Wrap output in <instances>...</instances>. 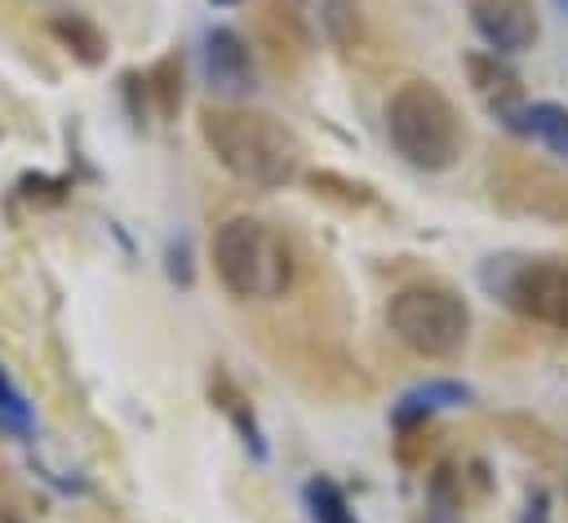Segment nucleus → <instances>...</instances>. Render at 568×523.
<instances>
[{"instance_id":"obj_1","label":"nucleus","mask_w":568,"mask_h":523,"mask_svg":"<svg viewBox=\"0 0 568 523\" xmlns=\"http://www.w3.org/2000/svg\"><path fill=\"white\" fill-rule=\"evenodd\" d=\"M200 137L209 155L244 186L275 191L288 186L302 168V142L288 124H280L266 111L248 106H204L200 111Z\"/></svg>"},{"instance_id":"obj_2","label":"nucleus","mask_w":568,"mask_h":523,"mask_svg":"<svg viewBox=\"0 0 568 523\" xmlns=\"http://www.w3.org/2000/svg\"><path fill=\"white\" fill-rule=\"evenodd\" d=\"M213 275L240 301H271L293 288L297 266L275 226L240 213L213 230Z\"/></svg>"},{"instance_id":"obj_3","label":"nucleus","mask_w":568,"mask_h":523,"mask_svg":"<svg viewBox=\"0 0 568 523\" xmlns=\"http://www.w3.org/2000/svg\"><path fill=\"white\" fill-rule=\"evenodd\" d=\"M386 137L395 155L422 173H444L462 155V115L430 80H404L386 98Z\"/></svg>"},{"instance_id":"obj_4","label":"nucleus","mask_w":568,"mask_h":523,"mask_svg":"<svg viewBox=\"0 0 568 523\" xmlns=\"http://www.w3.org/2000/svg\"><path fill=\"white\" fill-rule=\"evenodd\" d=\"M386 328L422 359H453L470 332V306L448 284H408L386 301Z\"/></svg>"},{"instance_id":"obj_5","label":"nucleus","mask_w":568,"mask_h":523,"mask_svg":"<svg viewBox=\"0 0 568 523\" xmlns=\"http://www.w3.org/2000/svg\"><path fill=\"white\" fill-rule=\"evenodd\" d=\"M479 284L515 315L568 332V262L559 257H488Z\"/></svg>"},{"instance_id":"obj_6","label":"nucleus","mask_w":568,"mask_h":523,"mask_svg":"<svg viewBox=\"0 0 568 523\" xmlns=\"http://www.w3.org/2000/svg\"><path fill=\"white\" fill-rule=\"evenodd\" d=\"M493 199L510 213H528V217H546V222H568V177L555 173L550 164L524 160V155H506L493 164L488 173Z\"/></svg>"},{"instance_id":"obj_7","label":"nucleus","mask_w":568,"mask_h":523,"mask_svg":"<svg viewBox=\"0 0 568 523\" xmlns=\"http://www.w3.org/2000/svg\"><path fill=\"white\" fill-rule=\"evenodd\" d=\"M466 13H470V27L479 31V40L501 58L532 49L541 35L532 0H466Z\"/></svg>"},{"instance_id":"obj_8","label":"nucleus","mask_w":568,"mask_h":523,"mask_svg":"<svg viewBox=\"0 0 568 523\" xmlns=\"http://www.w3.org/2000/svg\"><path fill=\"white\" fill-rule=\"evenodd\" d=\"M204 75H209V89L226 93V98H240L257 84L253 49L235 27H209L204 31Z\"/></svg>"},{"instance_id":"obj_9","label":"nucleus","mask_w":568,"mask_h":523,"mask_svg":"<svg viewBox=\"0 0 568 523\" xmlns=\"http://www.w3.org/2000/svg\"><path fill=\"white\" fill-rule=\"evenodd\" d=\"M466 62V75H470V89H475V98L497 115V120H506L510 111H519L524 106V84H519V75H515V66L501 58V53H466L462 58Z\"/></svg>"},{"instance_id":"obj_10","label":"nucleus","mask_w":568,"mask_h":523,"mask_svg":"<svg viewBox=\"0 0 568 523\" xmlns=\"http://www.w3.org/2000/svg\"><path fill=\"white\" fill-rule=\"evenodd\" d=\"M462 403H470V386H462V381H453V377H435V381H422V386H413L408 394H399V403L390 408V425L408 434V430L426 425L435 412L462 408Z\"/></svg>"},{"instance_id":"obj_11","label":"nucleus","mask_w":568,"mask_h":523,"mask_svg":"<svg viewBox=\"0 0 568 523\" xmlns=\"http://www.w3.org/2000/svg\"><path fill=\"white\" fill-rule=\"evenodd\" d=\"M510 133L546 146L555 160H568V106L559 102H524L519 111H510L501 120Z\"/></svg>"},{"instance_id":"obj_12","label":"nucleus","mask_w":568,"mask_h":523,"mask_svg":"<svg viewBox=\"0 0 568 523\" xmlns=\"http://www.w3.org/2000/svg\"><path fill=\"white\" fill-rule=\"evenodd\" d=\"M49 31H53V40H58L75 62H84V66H98V62L106 58V35H102V27H98L93 18H84V13H53V18H49Z\"/></svg>"},{"instance_id":"obj_13","label":"nucleus","mask_w":568,"mask_h":523,"mask_svg":"<svg viewBox=\"0 0 568 523\" xmlns=\"http://www.w3.org/2000/svg\"><path fill=\"white\" fill-rule=\"evenodd\" d=\"M142 89H146V98L155 102V111L169 120V115H178V106H182V53H164L146 75H142Z\"/></svg>"},{"instance_id":"obj_14","label":"nucleus","mask_w":568,"mask_h":523,"mask_svg":"<svg viewBox=\"0 0 568 523\" xmlns=\"http://www.w3.org/2000/svg\"><path fill=\"white\" fill-rule=\"evenodd\" d=\"M320 22H324V35L351 53L359 40H364V18H359V0H320Z\"/></svg>"},{"instance_id":"obj_15","label":"nucleus","mask_w":568,"mask_h":523,"mask_svg":"<svg viewBox=\"0 0 568 523\" xmlns=\"http://www.w3.org/2000/svg\"><path fill=\"white\" fill-rule=\"evenodd\" d=\"M302 496H306L311 523H359L355 510H351V501H346V492H342L333 479H324V474H315Z\"/></svg>"},{"instance_id":"obj_16","label":"nucleus","mask_w":568,"mask_h":523,"mask_svg":"<svg viewBox=\"0 0 568 523\" xmlns=\"http://www.w3.org/2000/svg\"><path fill=\"white\" fill-rule=\"evenodd\" d=\"M0 421L4 425H13V430H31V408H27V399L18 394V386L4 377V368H0Z\"/></svg>"},{"instance_id":"obj_17","label":"nucleus","mask_w":568,"mask_h":523,"mask_svg":"<svg viewBox=\"0 0 568 523\" xmlns=\"http://www.w3.org/2000/svg\"><path fill=\"white\" fill-rule=\"evenodd\" d=\"M519 523H546V492L541 488L528 492V505H524V519Z\"/></svg>"},{"instance_id":"obj_18","label":"nucleus","mask_w":568,"mask_h":523,"mask_svg":"<svg viewBox=\"0 0 568 523\" xmlns=\"http://www.w3.org/2000/svg\"><path fill=\"white\" fill-rule=\"evenodd\" d=\"M169 257H173V266H169V270H173V279H182V284H186V279H191V266H186V244H178Z\"/></svg>"},{"instance_id":"obj_19","label":"nucleus","mask_w":568,"mask_h":523,"mask_svg":"<svg viewBox=\"0 0 568 523\" xmlns=\"http://www.w3.org/2000/svg\"><path fill=\"white\" fill-rule=\"evenodd\" d=\"M0 523H22V519H13V514H4V519H0Z\"/></svg>"},{"instance_id":"obj_20","label":"nucleus","mask_w":568,"mask_h":523,"mask_svg":"<svg viewBox=\"0 0 568 523\" xmlns=\"http://www.w3.org/2000/svg\"><path fill=\"white\" fill-rule=\"evenodd\" d=\"M213 4H240V0H213Z\"/></svg>"},{"instance_id":"obj_21","label":"nucleus","mask_w":568,"mask_h":523,"mask_svg":"<svg viewBox=\"0 0 568 523\" xmlns=\"http://www.w3.org/2000/svg\"><path fill=\"white\" fill-rule=\"evenodd\" d=\"M555 4H559V9H564V13H568V0H555Z\"/></svg>"}]
</instances>
